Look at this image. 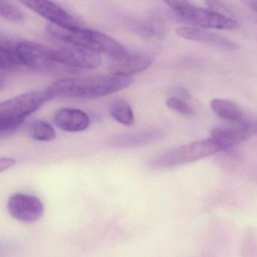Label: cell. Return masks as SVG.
I'll return each mask as SVG.
<instances>
[{"label":"cell","instance_id":"cell-1","mask_svg":"<svg viewBox=\"0 0 257 257\" xmlns=\"http://www.w3.org/2000/svg\"><path fill=\"white\" fill-rule=\"evenodd\" d=\"M131 77L109 75L61 79L49 85L46 91L53 97L90 99L104 97L130 86Z\"/></svg>","mask_w":257,"mask_h":257},{"label":"cell","instance_id":"cell-2","mask_svg":"<svg viewBox=\"0 0 257 257\" xmlns=\"http://www.w3.org/2000/svg\"><path fill=\"white\" fill-rule=\"evenodd\" d=\"M47 32L54 38L67 44L79 46L96 53L104 54L110 58H118L127 52L112 37L93 30L80 28H64L51 24Z\"/></svg>","mask_w":257,"mask_h":257},{"label":"cell","instance_id":"cell-3","mask_svg":"<svg viewBox=\"0 0 257 257\" xmlns=\"http://www.w3.org/2000/svg\"><path fill=\"white\" fill-rule=\"evenodd\" d=\"M52 98L47 91H31L21 94L0 104V136L7 138L16 133L28 115Z\"/></svg>","mask_w":257,"mask_h":257},{"label":"cell","instance_id":"cell-4","mask_svg":"<svg viewBox=\"0 0 257 257\" xmlns=\"http://www.w3.org/2000/svg\"><path fill=\"white\" fill-rule=\"evenodd\" d=\"M222 151L212 139L201 140L165 152L149 161L148 167L153 170L169 169L208 157Z\"/></svg>","mask_w":257,"mask_h":257},{"label":"cell","instance_id":"cell-5","mask_svg":"<svg viewBox=\"0 0 257 257\" xmlns=\"http://www.w3.org/2000/svg\"><path fill=\"white\" fill-rule=\"evenodd\" d=\"M18 49L24 68L34 71H49L55 68L54 49L30 41H19Z\"/></svg>","mask_w":257,"mask_h":257},{"label":"cell","instance_id":"cell-6","mask_svg":"<svg viewBox=\"0 0 257 257\" xmlns=\"http://www.w3.org/2000/svg\"><path fill=\"white\" fill-rule=\"evenodd\" d=\"M56 62L71 68L93 70L101 64L98 53L68 44V46L54 49Z\"/></svg>","mask_w":257,"mask_h":257},{"label":"cell","instance_id":"cell-7","mask_svg":"<svg viewBox=\"0 0 257 257\" xmlns=\"http://www.w3.org/2000/svg\"><path fill=\"white\" fill-rule=\"evenodd\" d=\"M177 18L183 23L193 25L198 28L231 30L238 26L237 22L231 18L194 6L188 9L184 14Z\"/></svg>","mask_w":257,"mask_h":257},{"label":"cell","instance_id":"cell-8","mask_svg":"<svg viewBox=\"0 0 257 257\" xmlns=\"http://www.w3.org/2000/svg\"><path fill=\"white\" fill-rule=\"evenodd\" d=\"M237 124L235 127H218L212 130L211 138L222 150L231 148L257 134V120L246 118Z\"/></svg>","mask_w":257,"mask_h":257},{"label":"cell","instance_id":"cell-9","mask_svg":"<svg viewBox=\"0 0 257 257\" xmlns=\"http://www.w3.org/2000/svg\"><path fill=\"white\" fill-rule=\"evenodd\" d=\"M8 210L17 220L31 223L39 220L43 216L44 205L37 197L16 193L9 199Z\"/></svg>","mask_w":257,"mask_h":257},{"label":"cell","instance_id":"cell-10","mask_svg":"<svg viewBox=\"0 0 257 257\" xmlns=\"http://www.w3.org/2000/svg\"><path fill=\"white\" fill-rule=\"evenodd\" d=\"M23 5L54 25L64 28H79L74 17L50 0H19Z\"/></svg>","mask_w":257,"mask_h":257},{"label":"cell","instance_id":"cell-11","mask_svg":"<svg viewBox=\"0 0 257 257\" xmlns=\"http://www.w3.org/2000/svg\"><path fill=\"white\" fill-rule=\"evenodd\" d=\"M153 64L150 55L138 52H126L122 56L111 58L109 69L112 74L131 77L132 75L144 72Z\"/></svg>","mask_w":257,"mask_h":257},{"label":"cell","instance_id":"cell-12","mask_svg":"<svg viewBox=\"0 0 257 257\" xmlns=\"http://www.w3.org/2000/svg\"><path fill=\"white\" fill-rule=\"evenodd\" d=\"M176 34L179 37L191 41L198 42L204 44L210 45L214 47L225 50H234L237 48L236 43L222 35L210 31H203L201 28L192 27H179L176 30Z\"/></svg>","mask_w":257,"mask_h":257},{"label":"cell","instance_id":"cell-13","mask_svg":"<svg viewBox=\"0 0 257 257\" xmlns=\"http://www.w3.org/2000/svg\"><path fill=\"white\" fill-rule=\"evenodd\" d=\"M54 121L57 127L67 132H82L90 124L89 117L84 111L72 108H63L57 111Z\"/></svg>","mask_w":257,"mask_h":257},{"label":"cell","instance_id":"cell-14","mask_svg":"<svg viewBox=\"0 0 257 257\" xmlns=\"http://www.w3.org/2000/svg\"><path fill=\"white\" fill-rule=\"evenodd\" d=\"M19 42L2 37L0 40V67L12 71L24 68L18 49Z\"/></svg>","mask_w":257,"mask_h":257},{"label":"cell","instance_id":"cell-15","mask_svg":"<svg viewBox=\"0 0 257 257\" xmlns=\"http://www.w3.org/2000/svg\"><path fill=\"white\" fill-rule=\"evenodd\" d=\"M162 136V132L159 129L135 132L120 135L113 140L114 145L119 147H135L150 144Z\"/></svg>","mask_w":257,"mask_h":257},{"label":"cell","instance_id":"cell-16","mask_svg":"<svg viewBox=\"0 0 257 257\" xmlns=\"http://www.w3.org/2000/svg\"><path fill=\"white\" fill-rule=\"evenodd\" d=\"M213 112L224 119L231 122H242L246 119L243 110L236 103L223 99H214L210 103Z\"/></svg>","mask_w":257,"mask_h":257},{"label":"cell","instance_id":"cell-17","mask_svg":"<svg viewBox=\"0 0 257 257\" xmlns=\"http://www.w3.org/2000/svg\"><path fill=\"white\" fill-rule=\"evenodd\" d=\"M131 30L138 35L144 37H163L165 34V27L163 22L159 19L150 20H132L127 24Z\"/></svg>","mask_w":257,"mask_h":257},{"label":"cell","instance_id":"cell-18","mask_svg":"<svg viewBox=\"0 0 257 257\" xmlns=\"http://www.w3.org/2000/svg\"><path fill=\"white\" fill-rule=\"evenodd\" d=\"M111 115L117 121L125 126H132L135 123V114L129 103L124 100L117 99L109 107Z\"/></svg>","mask_w":257,"mask_h":257},{"label":"cell","instance_id":"cell-19","mask_svg":"<svg viewBox=\"0 0 257 257\" xmlns=\"http://www.w3.org/2000/svg\"><path fill=\"white\" fill-rule=\"evenodd\" d=\"M30 138L37 141L50 142L56 138V132L52 125L43 120H35L27 128Z\"/></svg>","mask_w":257,"mask_h":257},{"label":"cell","instance_id":"cell-20","mask_svg":"<svg viewBox=\"0 0 257 257\" xmlns=\"http://www.w3.org/2000/svg\"><path fill=\"white\" fill-rule=\"evenodd\" d=\"M0 13L3 18L10 22H20L24 18L22 12L7 0L0 1Z\"/></svg>","mask_w":257,"mask_h":257},{"label":"cell","instance_id":"cell-21","mask_svg":"<svg viewBox=\"0 0 257 257\" xmlns=\"http://www.w3.org/2000/svg\"><path fill=\"white\" fill-rule=\"evenodd\" d=\"M167 106L168 108L186 116L193 115L194 111L184 100L178 97H171L167 100Z\"/></svg>","mask_w":257,"mask_h":257},{"label":"cell","instance_id":"cell-22","mask_svg":"<svg viewBox=\"0 0 257 257\" xmlns=\"http://www.w3.org/2000/svg\"><path fill=\"white\" fill-rule=\"evenodd\" d=\"M164 2L173 10L177 15V17H180L184 14L188 9L192 7V4L188 0H163Z\"/></svg>","mask_w":257,"mask_h":257},{"label":"cell","instance_id":"cell-23","mask_svg":"<svg viewBox=\"0 0 257 257\" xmlns=\"http://www.w3.org/2000/svg\"><path fill=\"white\" fill-rule=\"evenodd\" d=\"M204 2L212 11L227 17L231 16V10L222 0H204Z\"/></svg>","mask_w":257,"mask_h":257},{"label":"cell","instance_id":"cell-24","mask_svg":"<svg viewBox=\"0 0 257 257\" xmlns=\"http://www.w3.org/2000/svg\"><path fill=\"white\" fill-rule=\"evenodd\" d=\"M16 165V160L14 158L5 157L0 159V172L7 171L13 168Z\"/></svg>","mask_w":257,"mask_h":257},{"label":"cell","instance_id":"cell-25","mask_svg":"<svg viewBox=\"0 0 257 257\" xmlns=\"http://www.w3.org/2000/svg\"><path fill=\"white\" fill-rule=\"evenodd\" d=\"M246 2L253 11L257 13V0H246Z\"/></svg>","mask_w":257,"mask_h":257}]
</instances>
